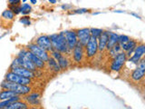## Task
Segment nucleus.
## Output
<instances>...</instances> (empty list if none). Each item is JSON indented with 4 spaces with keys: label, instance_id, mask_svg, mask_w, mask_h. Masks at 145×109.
Listing matches in <instances>:
<instances>
[{
    "label": "nucleus",
    "instance_id": "b1692460",
    "mask_svg": "<svg viewBox=\"0 0 145 109\" xmlns=\"http://www.w3.org/2000/svg\"><path fill=\"white\" fill-rule=\"evenodd\" d=\"M15 16H16V15L9 8L6 9V10L2 13V16H1V17L3 18V19L7 20V21H13Z\"/></svg>",
    "mask_w": 145,
    "mask_h": 109
},
{
    "label": "nucleus",
    "instance_id": "f257e3e1",
    "mask_svg": "<svg viewBox=\"0 0 145 109\" xmlns=\"http://www.w3.org/2000/svg\"><path fill=\"white\" fill-rule=\"evenodd\" d=\"M49 37L51 39V43H52L54 50H56V51L60 52L62 54L70 53L71 50L68 47V45H67L63 32L51 35H49Z\"/></svg>",
    "mask_w": 145,
    "mask_h": 109
},
{
    "label": "nucleus",
    "instance_id": "72a5a7b5",
    "mask_svg": "<svg viewBox=\"0 0 145 109\" xmlns=\"http://www.w3.org/2000/svg\"><path fill=\"white\" fill-rule=\"evenodd\" d=\"M48 1L51 4H56V0H48Z\"/></svg>",
    "mask_w": 145,
    "mask_h": 109
},
{
    "label": "nucleus",
    "instance_id": "c9c22d12",
    "mask_svg": "<svg viewBox=\"0 0 145 109\" xmlns=\"http://www.w3.org/2000/svg\"><path fill=\"white\" fill-rule=\"evenodd\" d=\"M113 12H115V13H124V11H122V10H114Z\"/></svg>",
    "mask_w": 145,
    "mask_h": 109
},
{
    "label": "nucleus",
    "instance_id": "cd10ccee",
    "mask_svg": "<svg viewBox=\"0 0 145 109\" xmlns=\"http://www.w3.org/2000/svg\"><path fill=\"white\" fill-rule=\"evenodd\" d=\"M19 22L22 23L23 25L25 26H30L31 25V21H30V17L28 16H22L20 19H19Z\"/></svg>",
    "mask_w": 145,
    "mask_h": 109
},
{
    "label": "nucleus",
    "instance_id": "393cba45",
    "mask_svg": "<svg viewBox=\"0 0 145 109\" xmlns=\"http://www.w3.org/2000/svg\"><path fill=\"white\" fill-rule=\"evenodd\" d=\"M32 11V7L29 4L24 3L21 5V14L24 16H27Z\"/></svg>",
    "mask_w": 145,
    "mask_h": 109
},
{
    "label": "nucleus",
    "instance_id": "c756f323",
    "mask_svg": "<svg viewBox=\"0 0 145 109\" xmlns=\"http://www.w3.org/2000/svg\"><path fill=\"white\" fill-rule=\"evenodd\" d=\"M90 10L87 8H79V9H75V10H72V14H85L88 13Z\"/></svg>",
    "mask_w": 145,
    "mask_h": 109
},
{
    "label": "nucleus",
    "instance_id": "473e14b6",
    "mask_svg": "<svg viewBox=\"0 0 145 109\" xmlns=\"http://www.w3.org/2000/svg\"><path fill=\"white\" fill-rule=\"evenodd\" d=\"M131 16H135V17H137L138 19H140V16H138L137 14H135V13H131Z\"/></svg>",
    "mask_w": 145,
    "mask_h": 109
},
{
    "label": "nucleus",
    "instance_id": "f704fd0d",
    "mask_svg": "<svg viewBox=\"0 0 145 109\" xmlns=\"http://www.w3.org/2000/svg\"><path fill=\"white\" fill-rule=\"evenodd\" d=\"M31 4H36L37 3V0H30Z\"/></svg>",
    "mask_w": 145,
    "mask_h": 109
},
{
    "label": "nucleus",
    "instance_id": "7c9ffc66",
    "mask_svg": "<svg viewBox=\"0 0 145 109\" xmlns=\"http://www.w3.org/2000/svg\"><path fill=\"white\" fill-rule=\"evenodd\" d=\"M21 0H8V6H20Z\"/></svg>",
    "mask_w": 145,
    "mask_h": 109
},
{
    "label": "nucleus",
    "instance_id": "6ab92c4d",
    "mask_svg": "<svg viewBox=\"0 0 145 109\" xmlns=\"http://www.w3.org/2000/svg\"><path fill=\"white\" fill-rule=\"evenodd\" d=\"M118 37H119V35H118L116 33L109 32V40H108L107 47H106L107 50H110L111 48L114 47L115 45L118 44Z\"/></svg>",
    "mask_w": 145,
    "mask_h": 109
},
{
    "label": "nucleus",
    "instance_id": "0eeeda50",
    "mask_svg": "<svg viewBox=\"0 0 145 109\" xmlns=\"http://www.w3.org/2000/svg\"><path fill=\"white\" fill-rule=\"evenodd\" d=\"M35 44L39 45L40 47H42L43 49H44L45 51H47L48 53H51L54 50L52 43H51V39H50L49 35H40L39 37L36 38Z\"/></svg>",
    "mask_w": 145,
    "mask_h": 109
},
{
    "label": "nucleus",
    "instance_id": "9d476101",
    "mask_svg": "<svg viewBox=\"0 0 145 109\" xmlns=\"http://www.w3.org/2000/svg\"><path fill=\"white\" fill-rule=\"evenodd\" d=\"M72 59H74V61L75 63H81L85 56L84 47L80 43H78L74 47V48L72 50Z\"/></svg>",
    "mask_w": 145,
    "mask_h": 109
},
{
    "label": "nucleus",
    "instance_id": "6e6552de",
    "mask_svg": "<svg viewBox=\"0 0 145 109\" xmlns=\"http://www.w3.org/2000/svg\"><path fill=\"white\" fill-rule=\"evenodd\" d=\"M76 35H77V38H78V43H80L81 45H83L84 47H85L91 37L90 28L84 27V28L76 29Z\"/></svg>",
    "mask_w": 145,
    "mask_h": 109
},
{
    "label": "nucleus",
    "instance_id": "4c0bfd02",
    "mask_svg": "<svg viewBox=\"0 0 145 109\" xmlns=\"http://www.w3.org/2000/svg\"><path fill=\"white\" fill-rule=\"evenodd\" d=\"M22 1L24 2V3H25V1H26V0H22Z\"/></svg>",
    "mask_w": 145,
    "mask_h": 109
},
{
    "label": "nucleus",
    "instance_id": "f3484780",
    "mask_svg": "<svg viewBox=\"0 0 145 109\" xmlns=\"http://www.w3.org/2000/svg\"><path fill=\"white\" fill-rule=\"evenodd\" d=\"M40 97L39 93H31L25 95V100L32 106H38L40 104Z\"/></svg>",
    "mask_w": 145,
    "mask_h": 109
},
{
    "label": "nucleus",
    "instance_id": "20e7f679",
    "mask_svg": "<svg viewBox=\"0 0 145 109\" xmlns=\"http://www.w3.org/2000/svg\"><path fill=\"white\" fill-rule=\"evenodd\" d=\"M30 52H32L34 54H35L36 56H38L40 59H42L44 62L46 63L47 60L49 59L50 56L49 53L47 51H45L44 49H43L42 47H40L39 45H37L35 43H31L27 45V48Z\"/></svg>",
    "mask_w": 145,
    "mask_h": 109
},
{
    "label": "nucleus",
    "instance_id": "f8f14e48",
    "mask_svg": "<svg viewBox=\"0 0 145 109\" xmlns=\"http://www.w3.org/2000/svg\"><path fill=\"white\" fill-rule=\"evenodd\" d=\"M145 54V44H139L134 49V54L133 56L129 58V60L133 63H139V61L142 59Z\"/></svg>",
    "mask_w": 145,
    "mask_h": 109
},
{
    "label": "nucleus",
    "instance_id": "7ed1b4c3",
    "mask_svg": "<svg viewBox=\"0 0 145 109\" xmlns=\"http://www.w3.org/2000/svg\"><path fill=\"white\" fill-rule=\"evenodd\" d=\"M85 56L87 58H93L98 52V38L91 35L87 45L84 47Z\"/></svg>",
    "mask_w": 145,
    "mask_h": 109
},
{
    "label": "nucleus",
    "instance_id": "2f4dec72",
    "mask_svg": "<svg viewBox=\"0 0 145 109\" xmlns=\"http://www.w3.org/2000/svg\"><path fill=\"white\" fill-rule=\"evenodd\" d=\"M71 7H72L70 6V5H63V6H62V8L63 9V10H67V9H69Z\"/></svg>",
    "mask_w": 145,
    "mask_h": 109
},
{
    "label": "nucleus",
    "instance_id": "e433bc0d",
    "mask_svg": "<svg viewBox=\"0 0 145 109\" xmlns=\"http://www.w3.org/2000/svg\"><path fill=\"white\" fill-rule=\"evenodd\" d=\"M30 109H40V108H38V107H33V108H30Z\"/></svg>",
    "mask_w": 145,
    "mask_h": 109
},
{
    "label": "nucleus",
    "instance_id": "423d86ee",
    "mask_svg": "<svg viewBox=\"0 0 145 109\" xmlns=\"http://www.w3.org/2000/svg\"><path fill=\"white\" fill-rule=\"evenodd\" d=\"M5 80L10 81V82H13V83H16V84L24 85H29L31 84L30 78H26V77L21 76L12 71L7 72V74L6 75V77H5Z\"/></svg>",
    "mask_w": 145,
    "mask_h": 109
},
{
    "label": "nucleus",
    "instance_id": "a878e982",
    "mask_svg": "<svg viewBox=\"0 0 145 109\" xmlns=\"http://www.w3.org/2000/svg\"><path fill=\"white\" fill-rule=\"evenodd\" d=\"M104 30L101 29V28H90V32H91V35L94 36V37L99 38V36L103 34V32Z\"/></svg>",
    "mask_w": 145,
    "mask_h": 109
},
{
    "label": "nucleus",
    "instance_id": "aec40b11",
    "mask_svg": "<svg viewBox=\"0 0 145 109\" xmlns=\"http://www.w3.org/2000/svg\"><path fill=\"white\" fill-rule=\"evenodd\" d=\"M18 95L15 92H13L11 90L8 89H2V91H0V101L2 100H7V99H10L12 97H15Z\"/></svg>",
    "mask_w": 145,
    "mask_h": 109
},
{
    "label": "nucleus",
    "instance_id": "c85d7f7f",
    "mask_svg": "<svg viewBox=\"0 0 145 109\" xmlns=\"http://www.w3.org/2000/svg\"><path fill=\"white\" fill-rule=\"evenodd\" d=\"M9 9L16 16L21 13V5L20 6H9Z\"/></svg>",
    "mask_w": 145,
    "mask_h": 109
},
{
    "label": "nucleus",
    "instance_id": "412c9836",
    "mask_svg": "<svg viewBox=\"0 0 145 109\" xmlns=\"http://www.w3.org/2000/svg\"><path fill=\"white\" fill-rule=\"evenodd\" d=\"M5 109H28V104L18 100V101L14 102Z\"/></svg>",
    "mask_w": 145,
    "mask_h": 109
},
{
    "label": "nucleus",
    "instance_id": "f03ea898",
    "mask_svg": "<svg viewBox=\"0 0 145 109\" xmlns=\"http://www.w3.org/2000/svg\"><path fill=\"white\" fill-rule=\"evenodd\" d=\"M1 88L2 89H8L11 90L13 92H15L18 95H26L30 94L31 92V87L29 85H24L20 84H16L13 82L5 80L1 84Z\"/></svg>",
    "mask_w": 145,
    "mask_h": 109
},
{
    "label": "nucleus",
    "instance_id": "4468645a",
    "mask_svg": "<svg viewBox=\"0 0 145 109\" xmlns=\"http://www.w3.org/2000/svg\"><path fill=\"white\" fill-rule=\"evenodd\" d=\"M25 56L28 58L38 69H42V68L45 66V62H44L42 59H40L38 56H36L35 54H34L32 52H30L28 49L25 50Z\"/></svg>",
    "mask_w": 145,
    "mask_h": 109
},
{
    "label": "nucleus",
    "instance_id": "2eb2a0df",
    "mask_svg": "<svg viewBox=\"0 0 145 109\" xmlns=\"http://www.w3.org/2000/svg\"><path fill=\"white\" fill-rule=\"evenodd\" d=\"M109 40V31H103V34L98 38V51L103 52L107 47Z\"/></svg>",
    "mask_w": 145,
    "mask_h": 109
},
{
    "label": "nucleus",
    "instance_id": "1a4fd4ad",
    "mask_svg": "<svg viewBox=\"0 0 145 109\" xmlns=\"http://www.w3.org/2000/svg\"><path fill=\"white\" fill-rule=\"evenodd\" d=\"M65 33V36L66 39V42L68 45L69 49L72 50L74 48L75 45L78 44V38H77L76 35V30H66L63 32Z\"/></svg>",
    "mask_w": 145,
    "mask_h": 109
},
{
    "label": "nucleus",
    "instance_id": "39448f33",
    "mask_svg": "<svg viewBox=\"0 0 145 109\" xmlns=\"http://www.w3.org/2000/svg\"><path fill=\"white\" fill-rule=\"evenodd\" d=\"M126 61H127V54L125 52L119 53L113 58V60L111 64V70L114 72L120 71Z\"/></svg>",
    "mask_w": 145,
    "mask_h": 109
},
{
    "label": "nucleus",
    "instance_id": "a211bd4d",
    "mask_svg": "<svg viewBox=\"0 0 145 109\" xmlns=\"http://www.w3.org/2000/svg\"><path fill=\"white\" fill-rule=\"evenodd\" d=\"M145 76V70L142 69L140 67H139L137 66V67L135 68V69L131 72V79L135 82H138L140 80H142Z\"/></svg>",
    "mask_w": 145,
    "mask_h": 109
},
{
    "label": "nucleus",
    "instance_id": "dca6fc26",
    "mask_svg": "<svg viewBox=\"0 0 145 109\" xmlns=\"http://www.w3.org/2000/svg\"><path fill=\"white\" fill-rule=\"evenodd\" d=\"M137 41H135L134 39H130L128 42L121 45V50H123L124 52H128V54L127 56H130V54L134 51L135 47H137Z\"/></svg>",
    "mask_w": 145,
    "mask_h": 109
},
{
    "label": "nucleus",
    "instance_id": "bb28decb",
    "mask_svg": "<svg viewBox=\"0 0 145 109\" xmlns=\"http://www.w3.org/2000/svg\"><path fill=\"white\" fill-rule=\"evenodd\" d=\"M129 40H130V37L128 35H119V37H118V44H119L120 45H121L127 43Z\"/></svg>",
    "mask_w": 145,
    "mask_h": 109
},
{
    "label": "nucleus",
    "instance_id": "4be33fe9",
    "mask_svg": "<svg viewBox=\"0 0 145 109\" xmlns=\"http://www.w3.org/2000/svg\"><path fill=\"white\" fill-rule=\"evenodd\" d=\"M46 63H47V65H48L49 68H50L51 70H53V71H54V72H59V71L61 70V68H60V66H59L57 61H56L54 57L50 56Z\"/></svg>",
    "mask_w": 145,
    "mask_h": 109
},
{
    "label": "nucleus",
    "instance_id": "ddd939ff",
    "mask_svg": "<svg viewBox=\"0 0 145 109\" xmlns=\"http://www.w3.org/2000/svg\"><path fill=\"white\" fill-rule=\"evenodd\" d=\"M9 71H12L14 73H16V74L19 75L21 76H24V77H26V78H35L36 76L35 73L34 71H31L29 69H26L25 67H22V66H16V67H11L10 70Z\"/></svg>",
    "mask_w": 145,
    "mask_h": 109
},
{
    "label": "nucleus",
    "instance_id": "9b49d317",
    "mask_svg": "<svg viewBox=\"0 0 145 109\" xmlns=\"http://www.w3.org/2000/svg\"><path fill=\"white\" fill-rule=\"evenodd\" d=\"M51 56L54 57L57 61L59 66H60V68H61V70H65L68 67L69 62H68L65 56H63L62 53L56 51V50H53V51L51 52Z\"/></svg>",
    "mask_w": 145,
    "mask_h": 109
},
{
    "label": "nucleus",
    "instance_id": "5701e85b",
    "mask_svg": "<svg viewBox=\"0 0 145 109\" xmlns=\"http://www.w3.org/2000/svg\"><path fill=\"white\" fill-rule=\"evenodd\" d=\"M18 100H20V95H16V97H12L10 99L2 100V101H0V109H5L8 106H10L11 104H13L14 102L18 101Z\"/></svg>",
    "mask_w": 145,
    "mask_h": 109
}]
</instances>
